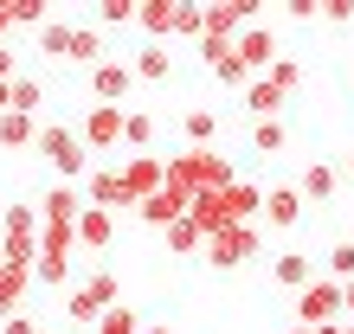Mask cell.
I'll use <instances>...</instances> for the list:
<instances>
[{
	"label": "cell",
	"mask_w": 354,
	"mask_h": 334,
	"mask_svg": "<svg viewBox=\"0 0 354 334\" xmlns=\"http://www.w3.org/2000/svg\"><path fill=\"white\" fill-rule=\"evenodd\" d=\"M149 141H155V116H149V110H129V129H122V148L149 155Z\"/></svg>",
	"instance_id": "27"
},
{
	"label": "cell",
	"mask_w": 354,
	"mask_h": 334,
	"mask_svg": "<svg viewBox=\"0 0 354 334\" xmlns=\"http://www.w3.org/2000/svg\"><path fill=\"white\" fill-rule=\"evenodd\" d=\"M71 58H77V65H103V58H110V52H103V32L97 26H77V39H71Z\"/></svg>",
	"instance_id": "25"
},
{
	"label": "cell",
	"mask_w": 354,
	"mask_h": 334,
	"mask_svg": "<svg viewBox=\"0 0 354 334\" xmlns=\"http://www.w3.org/2000/svg\"><path fill=\"white\" fill-rule=\"evenodd\" d=\"M213 77H219V84H239V90H252V71H245L239 46H232V58H219V65H213Z\"/></svg>",
	"instance_id": "31"
},
{
	"label": "cell",
	"mask_w": 354,
	"mask_h": 334,
	"mask_svg": "<svg viewBox=\"0 0 354 334\" xmlns=\"http://www.w3.org/2000/svg\"><path fill=\"white\" fill-rule=\"evenodd\" d=\"M65 315H71L77 328H97V322H103V308H97V302L84 296V289H71V302H65Z\"/></svg>",
	"instance_id": "30"
},
{
	"label": "cell",
	"mask_w": 354,
	"mask_h": 334,
	"mask_svg": "<svg viewBox=\"0 0 354 334\" xmlns=\"http://www.w3.org/2000/svg\"><path fill=\"white\" fill-rule=\"evenodd\" d=\"M0 334H39V328H32V315H7V322H0Z\"/></svg>",
	"instance_id": "37"
},
{
	"label": "cell",
	"mask_w": 354,
	"mask_h": 334,
	"mask_svg": "<svg viewBox=\"0 0 354 334\" xmlns=\"http://www.w3.org/2000/svg\"><path fill=\"white\" fill-rule=\"evenodd\" d=\"M180 135H187V148H213L219 116H213V110H187V116H180Z\"/></svg>",
	"instance_id": "22"
},
{
	"label": "cell",
	"mask_w": 354,
	"mask_h": 334,
	"mask_svg": "<svg viewBox=\"0 0 354 334\" xmlns=\"http://www.w3.org/2000/svg\"><path fill=\"white\" fill-rule=\"evenodd\" d=\"M84 199L97 206V213H122V206H136L122 167H91V174H84Z\"/></svg>",
	"instance_id": "6"
},
{
	"label": "cell",
	"mask_w": 354,
	"mask_h": 334,
	"mask_svg": "<svg viewBox=\"0 0 354 334\" xmlns=\"http://www.w3.org/2000/svg\"><path fill=\"white\" fill-rule=\"evenodd\" d=\"M264 77H270V84H277V90L290 97V90H297V84H303V65H297V58H277V65H270Z\"/></svg>",
	"instance_id": "33"
},
{
	"label": "cell",
	"mask_w": 354,
	"mask_h": 334,
	"mask_svg": "<svg viewBox=\"0 0 354 334\" xmlns=\"http://www.w3.org/2000/svg\"><path fill=\"white\" fill-rule=\"evenodd\" d=\"M122 180H129V193H136V206H142V199H155L161 186H168V161L136 155V161H122Z\"/></svg>",
	"instance_id": "9"
},
{
	"label": "cell",
	"mask_w": 354,
	"mask_h": 334,
	"mask_svg": "<svg viewBox=\"0 0 354 334\" xmlns=\"http://www.w3.org/2000/svg\"><path fill=\"white\" fill-rule=\"evenodd\" d=\"M13 19L19 26H46V0H13Z\"/></svg>",
	"instance_id": "35"
},
{
	"label": "cell",
	"mask_w": 354,
	"mask_h": 334,
	"mask_svg": "<svg viewBox=\"0 0 354 334\" xmlns=\"http://www.w3.org/2000/svg\"><path fill=\"white\" fill-rule=\"evenodd\" d=\"M168 71H174V58H168V46H155V39H149V46L136 52V84H161Z\"/></svg>",
	"instance_id": "20"
},
{
	"label": "cell",
	"mask_w": 354,
	"mask_h": 334,
	"mask_svg": "<svg viewBox=\"0 0 354 334\" xmlns=\"http://www.w3.org/2000/svg\"><path fill=\"white\" fill-rule=\"evenodd\" d=\"M322 19H335V26H348V19H354V0H322Z\"/></svg>",
	"instance_id": "36"
},
{
	"label": "cell",
	"mask_w": 354,
	"mask_h": 334,
	"mask_svg": "<svg viewBox=\"0 0 354 334\" xmlns=\"http://www.w3.org/2000/svg\"><path fill=\"white\" fill-rule=\"evenodd\" d=\"M122 129H129V110H116V103H91L84 122H77V135H84V148H116Z\"/></svg>",
	"instance_id": "5"
},
{
	"label": "cell",
	"mask_w": 354,
	"mask_h": 334,
	"mask_svg": "<svg viewBox=\"0 0 354 334\" xmlns=\"http://www.w3.org/2000/svg\"><path fill=\"white\" fill-rule=\"evenodd\" d=\"M77 289H84V296H91V302L103 308V315H110V308H122V283L110 277V270H91V277L77 283Z\"/></svg>",
	"instance_id": "19"
},
{
	"label": "cell",
	"mask_w": 354,
	"mask_h": 334,
	"mask_svg": "<svg viewBox=\"0 0 354 334\" xmlns=\"http://www.w3.org/2000/svg\"><path fill=\"white\" fill-rule=\"evenodd\" d=\"M13 110V84H0V116H7Z\"/></svg>",
	"instance_id": "40"
},
{
	"label": "cell",
	"mask_w": 354,
	"mask_h": 334,
	"mask_svg": "<svg viewBox=\"0 0 354 334\" xmlns=\"http://www.w3.org/2000/svg\"><path fill=\"white\" fill-rule=\"evenodd\" d=\"M322 277H335V283H354V244H328V257H322Z\"/></svg>",
	"instance_id": "28"
},
{
	"label": "cell",
	"mask_w": 354,
	"mask_h": 334,
	"mask_svg": "<svg viewBox=\"0 0 354 334\" xmlns=\"http://www.w3.org/2000/svg\"><path fill=\"white\" fill-rule=\"evenodd\" d=\"M258 238H264V219H258V225H232V232L206 238V264H213V270H239V264H252V257H258Z\"/></svg>",
	"instance_id": "4"
},
{
	"label": "cell",
	"mask_w": 354,
	"mask_h": 334,
	"mask_svg": "<svg viewBox=\"0 0 354 334\" xmlns=\"http://www.w3.org/2000/svg\"><path fill=\"white\" fill-rule=\"evenodd\" d=\"M142 334H168V328H142Z\"/></svg>",
	"instance_id": "43"
},
{
	"label": "cell",
	"mask_w": 354,
	"mask_h": 334,
	"mask_svg": "<svg viewBox=\"0 0 354 334\" xmlns=\"http://www.w3.org/2000/svg\"><path fill=\"white\" fill-rule=\"evenodd\" d=\"M19 26V19H13V0H0V46H7V32Z\"/></svg>",
	"instance_id": "38"
},
{
	"label": "cell",
	"mask_w": 354,
	"mask_h": 334,
	"mask_svg": "<svg viewBox=\"0 0 354 334\" xmlns=\"http://www.w3.org/2000/svg\"><path fill=\"white\" fill-rule=\"evenodd\" d=\"M239 58H245L252 77H264L270 65H277V32H270V26H245L239 32Z\"/></svg>",
	"instance_id": "10"
},
{
	"label": "cell",
	"mask_w": 354,
	"mask_h": 334,
	"mask_svg": "<svg viewBox=\"0 0 354 334\" xmlns=\"http://www.w3.org/2000/svg\"><path fill=\"white\" fill-rule=\"evenodd\" d=\"M136 26L149 32L155 46H161V39H168V32L180 26V0H142V13H136Z\"/></svg>",
	"instance_id": "14"
},
{
	"label": "cell",
	"mask_w": 354,
	"mask_h": 334,
	"mask_svg": "<svg viewBox=\"0 0 354 334\" xmlns=\"http://www.w3.org/2000/svg\"><path fill=\"white\" fill-rule=\"evenodd\" d=\"M136 13H142V0H103V26H122Z\"/></svg>",
	"instance_id": "34"
},
{
	"label": "cell",
	"mask_w": 354,
	"mask_h": 334,
	"mask_svg": "<svg viewBox=\"0 0 354 334\" xmlns=\"http://www.w3.org/2000/svg\"><path fill=\"white\" fill-rule=\"evenodd\" d=\"M161 238H168V250H174V257H194V250H206V232L194 225V213H187V219H174Z\"/></svg>",
	"instance_id": "21"
},
{
	"label": "cell",
	"mask_w": 354,
	"mask_h": 334,
	"mask_svg": "<svg viewBox=\"0 0 354 334\" xmlns=\"http://www.w3.org/2000/svg\"><path fill=\"white\" fill-rule=\"evenodd\" d=\"M270 277H277L283 289H297V296H303V289H309V283H316V277H322V270H316V264H309V257H303V250H277V257H270Z\"/></svg>",
	"instance_id": "13"
},
{
	"label": "cell",
	"mask_w": 354,
	"mask_h": 334,
	"mask_svg": "<svg viewBox=\"0 0 354 334\" xmlns=\"http://www.w3.org/2000/svg\"><path fill=\"white\" fill-rule=\"evenodd\" d=\"M283 141H290V122H283V116H264V122H252V148H258V155H277Z\"/></svg>",
	"instance_id": "24"
},
{
	"label": "cell",
	"mask_w": 354,
	"mask_h": 334,
	"mask_svg": "<svg viewBox=\"0 0 354 334\" xmlns=\"http://www.w3.org/2000/svg\"><path fill=\"white\" fill-rule=\"evenodd\" d=\"M348 180H354V155H348Z\"/></svg>",
	"instance_id": "44"
},
{
	"label": "cell",
	"mask_w": 354,
	"mask_h": 334,
	"mask_svg": "<svg viewBox=\"0 0 354 334\" xmlns=\"http://www.w3.org/2000/svg\"><path fill=\"white\" fill-rule=\"evenodd\" d=\"M129 90H136V65H122V58H103V65L91 71V97L97 103H116V110H122Z\"/></svg>",
	"instance_id": "7"
},
{
	"label": "cell",
	"mask_w": 354,
	"mask_h": 334,
	"mask_svg": "<svg viewBox=\"0 0 354 334\" xmlns=\"http://www.w3.org/2000/svg\"><path fill=\"white\" fill-rule=\"evenodd\" d=\"M342 334H354V322H342Z\"/></svg>",
	"instance_id": "45"
},
{
	"label": "cell",
	"mask_w": 354,
	"mask_h": 334,
	"mask_svg": "<svg viewBox=\"0 0 354 334\" xmlns=\"http://www.w3.org/2000/svg\"><path fill=\"white\" fill-rule=\"evenodd\" d=\"M71 39H77L71 19H46V26H39V52L46 58H71Z\"/></svg>",
	"instance_id": "23"
},
{
	"label": "cell",
	"mask_w": 354,
	"mask_h": 334,
	"mask_svg": "<svg viewBox=\"0 0 354 334\" xmlns=\"http://www.w3.org/2000/svg\"><path fill=\"white\" fill-rule=\"evenodd\" d=\"M39 155H46V161H52V174H65V180L91 174V148H84V135L65 129V122H46V129H39Z\"/></svg>",
	"instance_id": "2"
},
{
	"label": "cell",
	"mask_w": 354,
	"mask_h": 334,
	"mask_svg": "<svg viewBox=\"0 0 354 334\" xmlns=\"http://www.w3.org/2000/svg\"><path fill=\"white\" fill-rule=\"evenodd\" d=\"M39 283L65 289L71 283V250H39Z\"/></svg>",
	"instance_id": "26"
},
{
	"label": "cell",
	"mask_w": 354,
	"mask_h": 334,
	"mask_svg": "<svg viewBox=\"0 0 354 334\" xmlns=\"http://www.w3.org/2000/svg\"><path fill=\"white\" fill-rule=\"evenodd\" d=\"M245 110H252V122H264V116H283V90L270 77H252V90H245Z\"/></svg>",
	"instance_id": "18"
},
{
	"label": "cell",
	"mask_w": 354,
	"mask_h": 334,
	"mask_svg": "<svg viewBox=\"0 0 354 334\" xmlns=\"http://www.w3.org/2000/svg\"><path fill=\"white\" fill-rule=\"evenodd\" d=\"M303 186H270L264 193V225H277V232H290V225H303Z\"/></svg>",
	"instance_id": "11"
},
{
	"label": "cell",
	"mask_w": 354,
	"mask_h": 334,
	"mask_svg": "<svg viewBox=\"0 0 354 334\" xmlns=\"http://www.w3.org/2000/svg\"><path fill=\"white\" fill-rule=\"evenodd\" d=\"M168 186H180L187 199H200V193H225V186H239L232 174V161H225L219 148H187L168 161Z\"/></svg>",
	"instance_id": "1"
},
{
	"label": "cell",
	"mask_w": 354,
	"mask_h": 334,
	"mask_svg": "<svg viewBox=\"0 0 354 334\" xmlns=\"http://www.w3.org/2000/svg\"><path fill=\"white\" fill-rule=\"evenodd\" d=\"M0 84H13V52L0 46Z\"/></svg>",
	"instance_id": "39"
},
{
	"label": "cell",
	"mask_w": 354,
	"mask_h": 334,
	"mask_svg": "<svg viewBox=\"0 0 354 334\" xmlns=\"http://www.w3.org/2000/svg\"><path fill=\"white\" fill-rule=\"evenodd\" d=\"M297 186H303V199H316V206H322V199H335V186H342V174H335V167H328V161H309Z\"/></svg>",
	"instance_id": "17"
},
{
	"label": "cell",
	"mask_w": 354,
	"mask_h": 334,
	"mask_svg": "<svg viewBox=\"0 0 354 334\" xmlns=\"http://www.w3.org/2000/svg\"><path fill=\"white\" fill-rule=\"evenodd\" d=\"M348 315V283H335V277H316L297 296V322L303 328H328V322H342Z\"/></svg>",
	"instance_id": "3"
},
{
	"label": "cell",
	"mask_w": 354,
	"mask_h": 334,
	"mask_svg": "<svg viewBox=\"0 0 354 334\" xmlns=\"http://www.w3.org/2000/svg\"><path fill=\"white\" fill-rule=\"evenodd\" d=\"M283 334H316V328H303V322H297V328H283Z\"/></svg>",
	"instance_id": "41"
},
{
	"label": "cell",
	"mask_w": 354,
	"mask_h": 334,
	"mask_svg": "<svg viewBox=\"0 0 354 334\" xmlns=\"http://www.w3.org/2000/svg\"><path fill=\"white\" fill-rule=\"evenodd\" d=\"M77 244H84V250H110L116 244V219L97 213V206H84V219H77Z\"/></svg>",
	"instance_id": "15"
},
{
	"label": "cell",
	"mask_w": 354,
	"mask_h": 334,
	"mask_svg": "<svg viewBox=\"0 0 354 334\" xmlns=\"http://www.w3.org/2000/svg\"><path fill=\"white\" fill-rule=\"evenodd\" d=\"M39 103H46V90H39V77H13V110L39 116Z\"/></svg>",
	"instance_id": "29"
},
{
	"label": "cell",
	"mask_w": 354,
	"mask_h": 334,
	"mask_svg": "<svg viewBox=\"0 0 354 334\" xmlns=\"http://www.w3.org/2000/svg\"><path fill=\"white\" fill-rule=\"evenodd\" d=\"M39 219H46V225H77V219H84V193H77V186H46Z\"/></svg>",
	"instance_id": "12"
},
{
	"label": "cell",
	"mask_w": 354,
	"mask_h": 334,
	"mask_svg": "<svg viewBox=\"0 0 354 334\" xmlns=\"http://www.w3.org/2000/svg\"><path fill=\"white\" fill-rule=\"evenodd\" d=\"M0 148H39V116L7 110V116H0Z\"/></svg>",
	"instance_id": "16"
},
{
	"label": "cell",
	"mask_w": 354,
	"mask_h": 334,
	"mask_svg": "<svg viewBox=\"0 0 354 334\" xmlns=\"http://www.w3.org/2000/svg\"><path fill=\"white\" fill-rule=\"evenodd\" d=\"M187 213H194V199H187L180 186H161L155 199H142V206H136V219L149 225V232H155V225L168 232V225H174V219H187Z\"/></svg>",
	"instance_id": "8"
},
{
	"label": "cell",
	"mask_w": 354,
	"mask_h": 334,
	"mask_svg": "<svg viewBox=\"0 0 354 334\" xmlns=\"http://www.w3.org/2000/svg\"><path fill=\"white\" fill-rule=\"evenodd\" d=\"M348 315H354V283H348Z\"/></svg>",
	"instance_id": "42"
},
{
	"label": "cell",
	"mask_w": 354,
	"mask_h": 334,
	"mask_svg": "<svg viewBox=\"0 0 354 334\" xmlns=\"http://www.w3.org/2000/svg\"><path fill=\"white\" fill-rule=\"evenodd\" d=\"M91 334H142V322H136V308H110Z\"/></svg>",
	"instance_id": "32"
}]
</instances>
